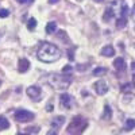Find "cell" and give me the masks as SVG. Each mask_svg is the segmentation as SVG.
I'll return each instance as SVG.
<instances>
[{
	"label": "cell",
	"instance_id": "obj_1",
	"mask_svg": "<svg viewBox=\"0 0 135 135\" xmlns=\"http://www.w3.org/2000/svg\"><path fill=\"white\" fill-rule=\"evenodd\" d=\"M37 57L42 62H47V64L55 62L61 58V50L55 45H51L49 42H42L38 49Z\"/></svg>",
	"mask_w": 135,
	"mask_h": 135
},
{
	"label": "cell",
	"instance_id": "obj_2",
	"mask_svg": "<svg viewBox=\"0 0 135 135\" xmlns=\"http://www.w3.org/2000/svg\"><path fill=\"white\" fill-rule=\"evenodd\" d=\"M73 81L72 74H57L53 73L49 76V83L54 89H66L70 85V83Z\"/></svg>",
	"mask_w": 135,
	"mask_h": 135
},
{
	"label": "cell",
	"instance_id": "obj_3",
	"mask_svg": "<svg viewBox=\"0 0 135 135\" xmlns=\"http://www.w3.org/2000/svg\"><path fill=\"white\" fill-rule=\"evenodd\" d=\"M86 126H88V122L84 118L76 116L70 122V124L68 126V134H81V132H84Z\"/></svg>",
	"mask_w": 135,
	"mask_h": 135
},
{
	"label": "cell",
	"instance_id": "obj_4",
	"mask_svg": "<svg viewBox=\"0 0 135 135\" xmlns=\"http://www.w3.org/2000/svg\"><path fill=\"white\" fill-rule=\"evenodd\" d=\"M14 118L19 123H27V122H30V120H32L34 118H35V115H34L32 112L27 111V109H22L20 108V109H16L15 111Z\"/></svg>",
	"mask_w": 135,
	"mask_h": 135
},
{
	"label": "cell",
	"instance_id": "obj_5",
	"mask_svg": "<svg viewBox=\"0 0 135 135\" xmlns=\"http://www.w3.org/2000/svg\"><path fill=\"white\" fill-rule=\"evenodd\" d=\"M27 96L32 100V101H38L39 99H41V93H42V91H41V88L39 86H35V85H31V86H28L27 88Z\"/></svg>",
	"mask_w": 135,
	"mask_h": 135
},
{
	"label": "cell",
	"instance_id": "obj_6",
	"mask_svg": "<svg viewBox=\"0 0 135 135\" xmlns=\"http://www.w3.org/2000/svg\"><path fill=\"white\" fill-rule=\"evenodd\" d=\"M93 86H95L96 93L100 95V96H103V95H105V93L108 92V85H107V83H105L104 80H99V81H96Z\"/></svg>",
	"mask_w": 135,
	"mask_h": 135
},
{
	"label": "cell",
	"instance_id": "obj_7",
	"mask_svg": "<svg viewBox=\"0 0 135 135\" xmlns=\"http://www.w3.org/2000/svg\"><path fill=\"white\" fill-rule=\"evenodd\" d=\"M60 104L65 109H70V107H72V97L68 93H62L60 96Z\"/></svg>",
	"mask_w": 135,
	"mask_h": 135
},
{
	"label": "cell",
	"instance_id": "obj_8",
	"mask_svg": "<svg viewBox=\"0 0 135 135\" xmlns=\"http://www.w3.org/2000/svg\"><path fill=\"white\" fill-rule=\"evenodd\" d=\"M28 69H30V62H28V60L20 58L19 62H18V70H19V73H26Z\"/></svg>",
	"mask_w": 135,
	"mask_h": 135
},
{
	"label": "cell",
	"instance_id": "obj_9",
	"mask_svg": "<svg viewBox=\"0 0 135 135\" xmlns=\"http://www.w3.org/2000/svg\"><path fill=\"white\" fill-rule=\"evenodd\" d=\"M65 123V118L64 116H57L51 120V128L54 130H60L62 127V124Z\"/></svg>",
	"mask_w": 135,
	"mask_h": 135
},
{
	"label": "cell",
	"instance_id": "obj_10",
	"mask_svg": "<svg viewBox=\"0 0 135 135\" xmlns=\"http://www.w3.org/2000/svg\"><path fill=\"white\" fill-rule=\"evenodd\" d=\"M114 68H115L116 70H119V72L124 70V69H126V62H124V60H123L122 57L116 58V60L114 61Z\"/></svg>",
	"mask_w": 135,
	"mask_h": 135
},
{
	"label": "cell",
	"instance_id": "obj_11",
	"mask_svg": "<svg viewBox=\"0 0 135 135\" xmlns=\"http://www.w3.org/2000/svg\"><path fill=\"white\" fill-rule=\"evenodd\" d=\"M101 55H104V57H112V55L115 54V49L111 46V45H108V46H104L103 49H101L100 51Z\"/></svg>",
	"mask_w": 135,
	"mask_h": 135
},
{
	"label": "cell",
	"instance_id": "obj_12",
	"mask_svg": "<svg viewBox=\"0 0 135 135\" xmlns=\"http://www.w3.org/2000/svg\"><path fill=\"white\" fill-rule=\"evenodd\" d=\"M114 16H115V11L112 8H107L104 15H103V20L104 22H109L111 19H114Z\"/></svg>",
	"mask_w": 135,
	"mask_h": 135
},
{
	"label": "cell",
	"instance_id": "obj_13",
	"mask_svg": "<svg viewBox=\"0 0 135 135\" xmlns=\"http://www.w3.org/2000/svg\"><path fill=\"white\" fill-rule=\"evenodd\" d=\"M126 26H127V18L120 16V18L116 20V28H124Z\"/></svg>",
	"mask_w": 135,
	"mask_h": 135
},
{
	"label": "cell",
	"instance_id": "obj_14",
	"mask_svg": "<svg viewBox=\"0 0 135 135\" xmlns=\"http://www.w3.org/2000/svg\"><path fill=\"white\" fill-rule=\"evenodd\" d=\"M111 116H112L111 107H109V105H105V107H104V112H103V116H101V118H103L104 120H109Z\"/></svg>",
	"mask_w": 135,
	"mask_h": 135
},
{
	"label": "cell",
	"instance_id": "obj_15",
	"mask_svg": "<svg viewBox=\"0 0 135 135\" xmlns=\"http://www.w3.org/2000/svg\"><path fill=\"white\" fill-rule=\"evenodd\" d=\"M55 30H57V23H55V22H49L46 25V32L47 34L55 32Z\"/></svg>",
	"mask_w": 135,
	"mask_h": 135
},
{
	"label": "cell",
	"instance_id": "obj_16",
	"mask_svg": "<svg viewBox=\"0 0 135 135\" xmlns=\"http://www.w3.org/2000/svg\"><path fill=\"white\" fill-rule=\"evenodd\" d=\"M9 127V122L4 116H0V130H6Z\"/></svg>",
	"mask_w": 135,
	"mask_h": 135
},
{
	"label": "cell",
	"instance_id": "obj_17",
	"mask_svg": "<svg viewBox=\"0 0 135 135\" xmlns=\"http://www.w3.org/2000/svg\"><path fill=\"white\" fill-rule=\"evenodd\" d=\"M35 27H37V19L35 18H30L27 20V28L28 30H34Z\"/></svg>",
	"mask_w": 135,
	"mask_h": 135
},
{
	"label": "cell",
	"instance_id": "obj_18",
	"mask_svg": "<svg viewBox=\"0 0 135 135\" xmlns=\"http://www.w3.org/2000/svg\"><path fill=\"white\" fill-rule=\"evenodd\" d=\"M134 127H135V120H134V119H127L124 130H126V131H130V130H132Z\"/></svg>",
	"mask_w": 135,
	"mask_h": 135
},
{
	"label": "cell",
	"instance_id": "obj_19",
	"mask_svg": "<svg viewBox=\"0 0 135 135\" xmlns=\"http://www.w3.org/2000/svg\"><path fill=\"white\" fill-rule=\"evenodd\" d=\"M93 76H101V74H105L107 73V68H96V69L92 72Z\"/></svg>",
	"mask_w": 135,
	"mask_h": 135
},
{
	"label": "cell",
	"instance_id": "obj_20",
	"mask_svg": "<svg viewBox=\"0 0 135 135\" xmlns=\"http://www.w3.org/2000/svg\"><path fill=\"white\" fill-rule=\"evenodd\" d=\"M127 15H128V7H127L126 4H123V6H122V11H120V16L127 18Z\"/></svg>",
	"mask_w": 135,
	"mask_h": 135
},
{
	"label": "cell",
	"instance_id": "obj_21",
	"mask_svg": "<svg viewBox=\"0 0 135 135\" xmlns=\"http://www.w3.org/2000/svg\"><path fill=\"white\" fill-rule=\"evenodd\" d=\"M25 132H27V134H38L39 132V128L38 127H28V128H26Z\"/></svg>",
	"mask_w": 135,
	"mask_h": 135
},
{
	"label": "cell",
	"instance_id": "obj_22",
	"mask_svg": "<svg viewBox=\"0 0 135 135\" xmlns=\"http://www.w3.org/2000/svg\"><path fill=\"white\" fill-rule=\"evenodd\" d=\"M9 15V11L6 8H0V18H7Z\"/></svg>",
	"mask_w": 135,
	"mask_h": 135
},
{
	"label": "cell",
	"instance_id": "obj_23",
	"mask_svg": "<svg viewBox=\"0 0 135 135\" xmlns=\"http://www.w3.org/2000/svg\"><path fill=\"white\" fill-rule=\"evenodd\" d=\"M131 84H124L122 86V92H128V91H131Z\"/></svg>",
	"mask_w": 135,
	"mask_h": 135
},
{
	"label": "cell",
	"instance_id": "obj_24",
	"mask_svg": "<svg viewBox=\"0 0 135 135\" xmlns=\"http://www.w3.org/2000/svg\"><path fill=\"white\" fill-rule=\"evenodd\" d=\"M68 58H69L70 61H73V60H74V54H73V50H72V49H70L69 51H68Z\"/></svg>",
	"mask_w": 135,
	"mask_h": 135
},
{
	"label": "cell",
	"instance_id": "obj_25",
	"mask_svg": "<svg viewBox=\"0 0 135 135\" xmlns=\"http://www.w3.org/2000/svg\"><path fill=\"white\" fill-rule=\"evenodd\" d=\"M73 69V66L72 65H68V66H65L64 69H62V73H66V72H69V70H72Z\"/></svg>",
	"mask_w": 135,
	"mask_h": 135
},
{
	"label": "cell",
	"instance_id": "obj_26",
	"mask_svg": "<svg viewBox=\"0 0 135 135\" xmlns=\"http://www.w3.org/2000/svg\"><path fill=\"white\" fill-rule=\"evenodd\" d=\"M58 37H60L61 39H62V38H65V39L68 41V38H66V32H65V31H60V34H58Z\"/></svg>",
	"mask_w": 135,
	"mask_h": 135
},
{
	"label": "cell",
	"instance_id": "obj_27",
	"mask_svg": "<svg viewBox=\"0 0 135 135\" xmlns=\"http://www.w3.org/2000/svg\"><path fill=\"white\" fill-rule=\"evenodd\" d=\"M53 109H54L53 104H47V105H46V111H47V112H51Z\"/></svg>",
	"mask_w": 135,
	"mask_h": 135
},
{
	"label": "cell",
	"instance_id": "obj_28",
	"mask_svg": "<svg viewBox=\"0 0 135 135\" xmlns=\"http://www.w3.org/2000/svg\"><path fill=\"white\" fill-rule=\"evenodd\" d=\"M77 69H78V70H86V69H88V65H85V66H78Z\"/></svg>",
	"mask_w": 135,
	"mask_h": 135
},
{
	"label": "cell",
	"instance_id": "obj_29",
	"mask_svg": "<svg viewBox=\"0 0 135 135\" xmlns=\"http://www.w3.org/2000/svg\"><path fill=\"white\" fill-rule=\"evenodd\" d=\"M60 0H49V4H55V3H58Z\"/></svg>",
	"mask_w": 135,
	"mask_h": 135
},
{
	"label": "cell",
	"instance_id": "obj_30",
	"mask_svg": "<svg viewBox=\"0 0 135 135\" xmlns=\"http://www.w3.org/2000/svg\"><path fill=\"white\" fill-rule=\"evenodd\" d=\"M131 69H132V72L135 73V62H132V64H131Z\"/></svg>",
	"mask_w": 135,
	"mask_h": 135
},
{
	"label": "cell",
	"instance_id": "obj_31",
	"mask_svg": "<svg viewBox=\"0 0 135 135\" xmlns=\"http://www.w3.org/2000/svg\"><path fill=\"white\" fill-rule=\"evenodd\" d=\"M132 85L135 86V73H134V76H132Z\"/></svg>",
	"mask_w": 135,
	"mask_h": 135
},
{
	"label": "cell",
	"instance_id": "obj_32",
	"mask_svg": "<svg viewBox=\"0 0 135 135\" xmlns=\"http://www.w3.org/2000/svg\"><path fill=\"white\" fill-rule=\"evenodd\" d=\"M26 3H27V4H32L34 0H26Z\"/></svg>",
	"mask_w": 135,
	"mask_h": 135
},
{
	"label": "cell",
	"instance_id": "obj_33",
	"mask_svg": "<svg viewBox=\"0 0 135 135\" xmlns=\"http://www.w3.org/2000/svg\"><path fill=\"white\" fill-rule=\"evenodd\" d=\"M18 3H20V4H23V3H26V0H16Z\"/></svg>",
	"mask_w": 135,
	"mask_h": 135
},
{
	"label": "cell",
	"instance_id": "obj_34",
	"mask_svg": "<svg viewBox=\"0 0 135 135\" xmlns=\"http://www.w3.org/2000/svg\"><path fill=\"white\" fill-rule=\"evenodd\" d=\"M93 2H96V3H101V2H104V0H93Z\"/></svg>",
	"mask_w": 135,
	"mask_h": 135
},
{
	"label": "cell",
	"instance_id": "obj_35",
	"mask_svg": "<svg viewBox=\"0 0 135 135\" xmlns=\"http://www.w3.org/2000/svg\"><path fill=\"white\" fill-rule=\"evenodd\" d=\"M132 14H135V4H134V7H132Z\"/></svg>",
	"mask_w": 135,
	"mask_h": 135
},
{
	"label": "cell",
	"instance_id": "obj_36",
	"mask_svg": "<svg viewBox=\"0 0 135 135\" xmlns=\"http://www.w3.org/2000/svg\"><path fill=\"white\" fill-rule=\"evenodd\" d=\"M77 2H83V0H77Z\"/></svg>",
	"mask_w": 135,
	"mask_h": 135
},
{
	"label": "cell",
	"instance_id": "obj_37",
	"mask_svg": "<svg viewBox=\"0 0 135 135\" xmlns=\"http://www.w3.org/2000/svg\"><path fill=\"white\" fill-rule=\"evenodd\" d=\"M0 85H2V81H0Z\"/></svg>",
	"mask_w": 135,
	"mask_h": 135
}]
</instances>
